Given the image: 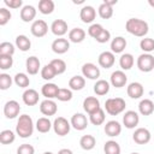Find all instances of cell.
Masks as SVG:
<instances>
[{
	"instance_id": "cell-1",
	"label": "cell",
	"mask_w": 154,
	"mask_h": 154,
	"mask_svg": "<svg viewBox=\"0 0 154 154\" xmlns=\"http://www.w3.org/2000/svg\"><path fill=\"white\" fill-rule=\"evenodd\" d=\"M125 29L129 34L137 36V37H144L148 34L149 26L148 23L140 18H130L125 23Z\"/></svg>"
},
{
	"instance_id": "cell-2",
	"label": "cell",
	"mask_w": 154,
	"mask_h": 154,
	"mask_svg": "<svg viewBox=\"0 0 154 154\" xmlns=\"http://www.w3.org/2000/svg\"><path fill=\"white\" fill-rule=\"evenodd\" d=\"M16 132L22 138H28L34 132V122L30 116L22 114L18 118L17 125H16Z\"/></svg>"
},
{
	"instance_id": "cell-3",
	"label": "cell",
	"mask_w": 154,
	"mask_h": 154,
	"mask_svg": "<svg viewBox=\"0 0 154 154\" xmlns=\"http://www.w3.org/2000/svg\"><path fill=\"white\" fill-rule=\"evenodd\" d=\"M126 107L125 100L122 97H109L105 102V109L111 116H117L122 113Z\"/></svg>"
},
{
	"instance_id": "cell-4",
	"label": "cell",
	"mask_w": 154,
	"mask_h": 154,
	"mask_svg": "<svg viewBox=\"0 0 154 154\" xmlns=\"http://www.w3.org/2000/svg\"><path fill=\"white\" fill-rule=\"evenodd\" d=\"M137 67L142 72H150L154 69V57L150 53H143L137 58Z\"/></svg>"
},
{
	"instance_id": "cell-5",
	"label": "cell",
	"mask_w": 154,
	"mask_h": 154,
	"mask_svg": "<svg viewBox=\"0 0 154 154\" xmlns=\"http://www.w3.org/2000/svg\"><path fill=\"white\" fill-rule=\"evenodd\" d=\"M71 129V123L64 118V117H58L53 122V130L58 136H65L70 132Z\"/></svg>"
},
{
	"instance_id": "cell-6",
	"label": "cell",
	"mask_w": 154,
	"mask_h": 154,
	"mask_svg": "<svg viewBox=\"0 0 154 154\" xmlns=\"http://www.w3.org/2000/svg\"><path fill=\"white\" fill-rule=\"evenodd\" d=\"M30 31L35 37H43L48 32V24L43 19H36L32 22Z\"/></svg>"
},
{
	"instance_id": "cell-7",
	"label": "cell",
	"mask_w": 154,
	"mask_h": 154,
	"mask_svg": "<svg viewBox=\"0 0 154 154\" xmlns=\"http://www.w3.org/2000/svg\"><path fill=\"white\" fill-rule=\"evenodd\" d=\"M20 112V106L16 100H10L4 106V114L7 119L16 118Z\"/></svg>"
},
{
	"instance_id": "cell-8",
	"label": "cell",
	"mask_w": 154,
	"mask_h": 154,
	"mask_svg": "<svg viewBox=\"0 0 154 154\" xmlns=\"http://www.w3.org/2000/svg\"><path fill=\"white\" fill-rule=\"evenodd\" d=\"M152 138V135L149 132L148 129L146 128H138L135 130L134 135H132V140L135 141V143L137 144H147Z\"/></svg>"
},
{
	"instance_id": "cell-9",
	"label": "cell",
	"mask_w": 154,
	"mask_h": 154,
	"mask_svg": "<svg viewBox=\"0 0 154 154\" xmlns=\"http://www.w3.org/2000/svg\"><path fill=\"white\" fill-rule=\"evenodd\" d=\"M82 73L83 77H87L89 79H97L100 77V69L93 63H85L82 66Z\"/></svg>"
},
{
	"instance_id": "cell-10",
	"label": "cell",
	"mask_w": 154,
	"mask_h": 154,
	"mask_svg": "<svg viewBox=\"0 0 154 154\" xmlns=\"http://www.w3.org/2000/svg\"><path fill=\"white\" fill-rule=\"evenodd\" d=\"M140 122V116L135 111H126L123 116V124L128 129H134L135 126L138 125Z\"/></svg>"
},
{
	"instance_id": "cell-11",
	"label": "cell",
	"mask_w": 154,
	"mask_h": 154,
	"mask_svg": "<svg viewBox=\"0 0 154 154\" xmlns=\"http://www.w3.org/2000/svg\"><path fill=\"white\" fill-rule=\"evenodd\" d=\"M57 111H58V106H57V103H55L53 100H51V99H46V100H43V101L40 103V112H41L43 116H47V117L54 116V114L57 113Z\"/></svg>"
},
{
	"instance_id": "cell-12",
	"label": "cell",
	"mask_w": 154,
	"mask_h": 154,
	"mask_svg": "<svg viewBox=\"0 0 154 154\" xmlns=\"http://www.w3.org/2000/svg\"><path fill=\"white\" fill-rule=\"evenodd\" d=\"M70 123H71V126L78 131H82L88 126V119L83 113H75L71 117Z\"/></svg>"
},
{
	"instance_id": "cell-13",
	"label": "cell",
	"mask_w": 154,
	"mask_h": 154,
	"mask_svg": "<svg viewBox=\"0 0 154 154\" xmlns=\"http://www.w3.org/2000/svg\"><path fill=\"white\" fill-rule=\"evenodd\" d=\"M79 18L82 19L83 23L88 24V23H91L94 22V19L96 18V10L93 7V6H83L81 8V12H79Z\"/></svg>"
},
{
	"instance_id": "cell-14",
	"label": "cell",
	"mask_w": 154,
	"mask_h": 154,
	"mask_svg": "<svg viewBox=\"0 0 154 154\" xmlns=\"http://www.w3.org/2000/svg\"><path fill=\"white\" fill-rule=\"evenodd\" d=\"M70 49V42L66 38L59 37L52 42V51L57 54H64Z\"/></svg>"
},
{
	"instance_id": "cell-15",
	"label": "cell",
	"mask_w": 154,
	"mask_h": 154,
	"mask_svg": "<svg viewBox=\"0 0 154 154\" xmlns=\"http://www.w3.org/2000/svg\"><path fill=\"white\" fill-rule=\"evenodd\" d=\"M99 65L103 69H109L114 65V61H116V58H114V53L109 52V51H105L102 52L100 55H99Z\"/></svg>"
},
{
	"instance_id": "cell-16",
	"label": "cell",
	"mask_w": 154,
	"mask_h": 154,
	"mask_svg": "<svg viewBox=\"0 0 154 154\" xmlns=\"http://www.w3.org/2000/svg\"><path fill=\"white\" fill-rule=\"evenodd\" d=\"M83 108L84 111L90 116L93 113H95L96 111H99L101 107H100V101L95 97V96H88L84 99L83 101Z\"/></svg>"
},
{
	"instance_id": "cell-17",
	"label": "cell",
	"mask_w": 154,
	"mask_h": 154,
	"mask_svg": "<svg viewBox=\"0 0 154 154\" xmlns=\"http://www.w3.org/2000/svg\"><path fill=\"white\" fill-rule=\"evenodd\" d=\"M128 82V76L125 75V72H123L122 70H117L114 72H112L111 75V84L114 88H122Z\"/></svg>"
},
{
	"instance_id": "cell-18",
	"label": "cell",
	"mask_w": 154,
	"mask_h": 154,
	"mask_svg": "<svg viewBox=\"0 0 154 154\" xmlns=\"http://www.w3.org/2000/svg\"><path fill=\"white\" fill-rule=\"evenodd\" d=\"M126 93H128V96H130L131 99H140L143 95L144 89L140 82H132L128 85Z\"/></svg>"
},
{
	"instance_id": "cell-19",
	"label": "cell",
	"mask_w": 154,
	"mask_h": 154,
	"mask_svg": "<svg viewBox=\"0 0 154 154\" xmlns=\"http://www.w3.org/2000/svg\"><path fill=\"white\" fill-rule=\"evenodd\" d=\"M122 132V125L117 120H109L105 125V134L109 137H117Z\"/></svg>"
},
{
	"instance_id": "cell-20",
	"label": "cell",
	"mask_w": 154,
	"mask_h": 154,
	"mask_svg": "<svg viewBox=\"0 0 154 154\" xmlns=\"http://www.w3.org/2000/svg\"><path fill=\"white\" fill-rule=\"evenodd\" d=\"M38 93L35 90V89H26L23 95H22V99H23V102L26 105V106H35L37 102H38Z\"/></svg>"
},
{
	"instance_id": "cell-21",
	"label": "cell",
	"mask_w": 154,
	"mask_h": 154,
	"mask_svg": "<svg viewBox=\"0 0 154 154\" xmlns=\"http://www.w3.org/2000/svg\"><path fill=\"white\" fill-rule=\"evenodd\" d=\"M67 23L64 19H55L52 25H51V30L55 36H63L67 32Z\"/></svg>"
},
{
	"instance_id": "cell-22",
	"label": "cell",
	"mask_w": 154,
	"mask_h": 154,
	"mask_svg": "<svg viewBox=\"0 0 154 154\" xmlns=\"http://www.w3.org/2000/svg\"><path fill=\"white\" fill-rule=\"evenodd\" d=\"M36 17V8L31 5H25L20 10V19L25 23L32 22Z\"/></svg>"
},
{
	"instance_id": "cell-23",
	"label": "cell",
	"mask_w": 154,
	"mask_h": 154,
	"mask_svg": "<svg viewBox=\"0 0 154 154\" xmlns=\"http://www.w3.org/2000/svg\"><path fill=\"white\" fill-rule=\"evenodd\" d=\"M25 67H26V71H28L29 75H36L38 72V70L41 69V63H40L37 57L31 55V57H29L26 59Z\"/></svg>"
},
{
	"instance_id": "cell-24",
	"label": "cell",
	"mask_w": 154,
	"mask_h": 154,
	"mask_svg": "<svg viewBox=\"0 0 154 154\" xmlns=\"http://www.w3.org/2000/svg\"><path fill=\"white\" fill-rule=\"evenodd\" d=\"M58 91H59V87H58L57 84H54V83H46V84H43L42 88H41L42 95H43L46 99H51V100L54 99V97H57Z\"/></svg>"
},
{
	"instance_id": "cell-25",
	"label": "cell",
	"mask_w": 154,
	"mask_h": 154,
	"mask_svg": "<svg viewBox=\"0 0 154 154\" xmlns=\"http://www.w3.org/2000/svg\"><path fill=\"white\" fill-rule=\"evenodd\" d=\"M138 111L142 116H150L154 112V102L149 99H143L138 103Z\"/></svg>"
},
{
	"instance_id": "cell-26",
	"label": "cell",
	"mask_w": 154,
	"mask_h": 154,
	"mask_svg": "<svg viewBox=\"0 0 154 154\" xmlns=\"http://www.w3.org/2000/svg\"><path fill=\"white\" fill-rule=\"evenodd\" d=\"M85 38V31L82 28H73L69 31V40L73 43H81Z\"/></svg>"
},
{
	"instance_id": "cell-27",
	"label": "cell",
	"mask_w": 154,
	"mask_h": 154,
	"mask_svg": "<svg viewBox=\"0 0 154 154\" xmlns=\"http://www.w3.org/2000/svg\"><path fill=\"white\" fill-rule=\"evenodd\" d=\"M126 47V40L123 36H117L111 42V52L112 53H122Z\"/></svg>"
},
{
	"instance_id": "cell-28",
	"label": "cell",
	"mask_w": 154,
	"mask_h": 154,
	"mask_svg": "<svg viewBox=\"0 0 154 154\" xmlns=\"http://www.w3.org/2000/svg\"><path fill=\"white\" fill-rule=\"evenodd\" d=\"M84 85H85V78L79 75L71 77L69 81V87L71 90H82Z\"/></svg>"
},
{
	"instance_id": "cell-29",
	"label": "cell",
	"mask_w": 154,
	"mask_h": 154,
	"mask_svg": "<svg viewBox=\"0 0 154 154\" xmlns=\"http://www.w3.org/2000/svg\"><path fill=\"white\" fill-rule=\"evenodd\" d=\"M109 91V83L106 79H99L94 84V93L99 96H103Z\"/></svg>"
},
{
	"instance_id": "cell-30",
	"label": "cell",
	"mask_w": 154,
	"mask_h": 154,
	"mask_svg": "<svg viewBox=\"0 0 154 154\" xmlns=\"http://www.w3.org/2000/svg\"><path fill=\"white\" fill-rule=\"evenodd\" d=\"M96 144V140L93 135H83L79 140V146L84 150H91Z\"/></svg>"
},
{
	"instance_id": "cell-31",
	"label": "cell",
	"mask_w": 154,
	"mask_h": 154,
	"mask_svg": "<svg viewBox=\"0 0 154 154\" xmlns=\"http://www.w3.org/2000/svg\"><path fill=\"white\" fill-rule=\"evenodd\" d=\"M53 126V124L51 123V120L47 117H41L37 119L36 122V130L41 134H46L51 130V128Z\"/></svg>"
},
{
	"instance_id": "cell-32",
	"label": "cell",
	"mask_w": 154,
	"mask_h": 154,
	"mask_svg": "<svg viewBox=\"0 0 154 154\" xmlns=\"http://www.w3.org/2000/svg\"><path fill=\"white\" fill-rule=\"evenodd\" d=\"M16 46H17V48H19V51L26 52L31 47V41L25 35H18L16 37Z\"/></svg>"
},
{
	"instance_id": "cell-33",
	"label": "cell",
	"mask_w": 154,
	"mask_h": 154,
	"mask_svg": "<svg viewBox=\"0 0 154 154\" xmlns=\"http://www.w3.org/2000/svg\"><path fill=\"white\" fill-rule=\"evenodd\" d=\"M134 63H135V59L130 53L122 54V57L119 58V65L123 70H130L134 66Z\"/></svg>"
},
{
	"instance_id": "cell-34",
	"label": "cell",
	"mask_w": 154,
	"mask_h": 154,
	"mask_svg": "<svg viewBox=\"0 0 154 154\" xmlns=\"http://www.w3.org/2000/svg\"><path fill=\"white\" fill-rule=\"evenodd\" d=\"M54 2L52 0H40L38 1V11L42 14H51L54 11Z\"/></svg>"
},
{
	"instance_id": "cell-35",
	"label": "cell",
	"mask_w": 154,
	"mask_h": 154,
	"mask_svg": "<svg viewBox=\"0 0 154 154\" xmlns=\"http://www.w3.org/2000/svg\"><path fill=\"white\" fill-rule=\"evenodd\" d=\"M105 119H106V116H105V111H103L102 108H100L99 111H96L95 113H93V114L89 116L90 123H91L93 125H96V126L103 124Z\"/></svg>"
},
{
	"instance_id": "cell-36",
	"label": "cell",
	"mask_w": 154,
	"mask_h": 154,
	"mask_svg": "<svg viewBox=\"0 0 154 154\" xmlns=\"http://www.w3.org/2000/svg\"><path fill=\"white\" fill-rule=\"evenodd\" d=\"M103 150H105V154H120V146L118 142L109 140L105 143Z\"/></svg>"
},
{
	"instance_id": "cell-37",
	"label": "cell",
	"mask_w": 154,
	"mask_h": 154,
	"mask_svg": "<svg viewBox=\"0 0 154 154\" xmlns=\"http://www.w3.org/2000/svg\"><path fill=\"white\" fill-rule=\"evenodd\" d=\"M97 12H99V16L102 19H109L113 16V7L109 6V5H107V4H105V2H102L99 6Z\"/></svg>"
},
{
	"instance_id": "cell-38",
	"label": "cell",
	"mask_w": 154,
	"mask_h": 154,
	"mask_svg": "<svg viewBox=\"0 0 154 154\" xmlns=\"http://www.w3.org/2000/svg\"><path fill=\"white\" fill-rule=\"evenodd\" d=\"M55 76H57V72H55L54 67H53L51 64H47V65H45V66L41 69V77H42L43 79L51 81V79H53Z\"/></svg>"
},
{
	"instance_id": "cell-39",
	"label": "cell",
	"mask_w": 154,
	"mask_h": 154,
	"mask_svg": "<svg viewBox=\"0 0 154 154\" xmlns=\"http://www.w3.org/2000/svg\"><path fill=\"white\" fill-rule=\"evenodd\" d=\"M16 140V135L12 130H2L0 132V142L2 144H11L12 142H14Z\"/></svg>"
},
{
	"instance_id": "cell-40",
	"label": "cell",
	"mask_w": 154,
	"mask_h": 154,
	"mask_svg": "<svg viewBox=\"0 0 154 154\" xmlns=\"http://www.w3.org/2000/svg\"><path fill=\"white\" fill-rule=\"evenodd\" d=\"M14 83H16L19 88H26V87H29V84H30V79H29V77H28L25 73L19 72V73H17V75L14 76Z\"/></svg>"
},
{
	"instance_id": "cell-41",
	"label": "cell",
	"mask_w": 154,
	"mask_h": 154,
	"mask_svg": "<svg viewBox=\"0 0 154 154\" xmlns=\"http://www.w3.org/2000/svg\"><path fill=\"white\" fill-rule=\"evenodd\" d=\"M140 48L144 53H150L154 51V40L150 37H144L140 42Z\"/></svg>"
},
{
	"instance_id": "cell-42",
	"label": "cell",
	"mask_w": 154,
	"mask_h": 154,
	"mask_svg": "<svg viewBox=\"0 0 154 154\" xmlns=\"http://www.w3.org/2000/svg\"><path fill=\"white\" fill-rule=\"evenodd\" d=\"M49 64L54 67L57 75H61V73H64L65 70H66V63H65L63 59H53Z\"/></svg>"
},
{
	"instance_id": "cell-43",
	"label": "cell",
	"mask_w": 154,
	"mask_h": 154,
	"mask_svg": "<svg viewBox=\"0 0 154 154\" xmlns=\"http://www.w3.org/2000/svg\"><path fill=\"white\" fill-rule=\"evenodd\" d=\"M16 48L11 42H1L0 43V55H13Z\"/></svg>"
},
{
	"instance_id": "cell-44",
	"label": "cell",
	"mask_w": 154,
	"mask_h": 154,
	"mask_svg": "<svg viewBox=\"0 0 154 154\" xmlns=\"http://www.w3.org/2000/svg\"><path fill=\"white\" fill-rule=\"evenodd\" d=\"M55 99H58L59 101H63V102L70 101V100L72 99V91H71V89H67V88H59V91H58V95H57Z\"/></svg>"
},
{
	"instance_id": "cell-45",
	"label": "cell",
	"mask_w": 154,
	"mask_h": 154,
	"mask_svg": "<svg viewBox=\"0 0 154 154\" xmlns=\"http://www.w3.org/2000/svg\"><path fill=\"white\" fill-rule=\"evenodd\" d=\"M12 65H13L12 55H0V69L1 70L11 69Z\"/></svg>"
},
{
	"instance_id": "cell-46",
	"label": "cell",
	"mask_w": 154,
	"mask_h": 154,
	"mask_svg": "<svg viewBox=\"0 0 154 154\" xmlns=\"http://www.w3.org/2000/svg\"><path fill=\"white\" fill-rule=\"evenodd\" d=\"M12 85V78L7 73H1L0 75V89L6 90Z\"/></svg>"
},
{
	"instance_id": "cell-47",
	"label": "cell",
	"mask_w": 154,
	"mask_h": 154,
	"mask_svg": "<svg viewBox=\"0 0 154 154\" xmlns=\"http://www.w3.org/2000/svg\"><path fill=\"white\" fill-rule=\"evenodd\" d=\"M103 30V26L101 25V24H99V23H94V24H91L90 26H89V29H88V34H89V36H91L93 38H96L99 35H100V32Z\"/></svg>"
},
{
	"instance_id": "cell-48",
	"label": "cell",
	"mask_w": 154,
	"mask_h": 154,
	"mask_svg": "<svg viewBox=\"0 0 154 154\" xmlns=\"http://www.w3.org/2000/svg\"><path fill=\"white\" fill-rule=\"evenodd\" d=\"M11 17H12V14L7 8H5V7L0 8V25H6L10 22Z\"/></svg>"
},
{
	"instance_id": "cell-49",
	"label": "cell",
	"mask_w": 154,
	"mask_h": 154,
	"mask_svg": "<svg viewBox=\"0 0 154 154\" xmlns=\"http://www.w3.org/2000/svg\"><path fill=\"white\" fill-rule=\"evenodd\" d=\"M34 153H35V148L29 143L20 144L17 149V154H34Z\"/></svg>"
},
{
	"instance_id": "cell-50",
	"label": "cell",
	"mask_w": 154,
	"mask_h": 154,
	"mask_svg": "<svg viewBox=\"0 0 154 154\" xmlns=\"http://www.w3.org/2000/svg\"><path fill=\"white\" fill-rule=\"evenodd\" d=\"M109 38H111V32L107 30V29H103L101 32H100V35L95 38L99 43H106L107 41H109Z\"/></svg>"
},
{
	"instance_id": "cell-51",
	"label": "cell",
	"mask_w": 154,
	"mask_h": 154,
	"mask_svg": "<svg viewBox=\"0 0 154 154\" xmlns=\"http://www.w3.org/2000/svg\"><path fill=\"white\" fill-rule=\"evenodd\" d=\"M4 4L10 8H19L23 5L22 0H4Z\"/></svg>"
},
{
	"instance_id": "cell-52",
	"label": "cell",
	"mask_w": 154,
	"mask_h": 154,
	"mask_svg": "<svg viewBox=\"0 0 154 154\" xmlns=\"http://www.w3.org/2000/svg\"><path fill=\"white\" fill-rule=\"evenodd\" d=\"M58 154H73L71 149H67V148H63L58 152Z\"/></svg>"
},
{
	"instance_id": "cell-53",
	"label": "cell",
	"mask_w": 154,
	"mask_h": 154,
	"mask_svg": "<svg viewBox=\"0 0 154 154\" xmlns=\"http://www.w3.org/2000/svg\"><path fill=\"white\" fill-rule=\"evenodd\" d=\"M103 2H105V4H107V5H109V6H113V5H116V4H117V0H105Z\"/></svg>"
},
{
	"instance_id": "cell-54",
	"label": "cell",
	"mask_w": 154,
	"mask_h": 154,
	"mask_svg": "<svg viewBox=\"0 0 154 154\" xmlns=\"http://www.w3.org/2000/svg\"><path fill=\"white\" fill-rule=\"evenodd\" d=\"M148 4H149L152 7H154V0H148Z\"/></svg>"
},
{
	"instance_id": "cell-55",
	"label": "cell",
	"mask_w": 154,
	"mask_h": 154,
	"mask_svg": "<svg viewBox=\"0 0 154 154\" xmlns=\"http://www.w3.org/2000/svg\"><path fill=\"white\" fill-rule=\"evenodd\" d=\"M73 2H75V4H82V2H83V0H79V1H76V0H75Z\"/></svg>"
},
{
	"instance_id": "cell-56",
	"label": "cell",
	"mask_w": 154,
	"mask_h": 154,
	"mask_svg": "<svg viewBox=\"0 0 154 154\" xmlns=\"http://www.w3.org/2000/svg\"><path fill=\"white\" fill-rule=\"evenodd\" d=\"M43 154H53V153H52V152H45Z\"/></svg>"
},
{
	"instance_id": "cell-57",
	"label": "cell",
	"mask_w": 154,
	"mask_h": 154,
	"mask_svg": "<svg viewBox=\"0 0 154 154\" xmlns=\"http://www.w3.org/2000/svg\"><path fill=\"white\" fill-rule=\"evenodd\" d=\"M130 154H140V153H136V152H134V153H130Z\"/></svg>"
}]
</instances>
